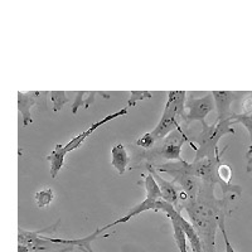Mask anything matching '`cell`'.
Segmentation results:
<instances>
[{
	"mask_svg": "<svg viewBox=\"0 0 252 252\" xmlns=\"http://www.w3.org/2000/svg\"><path fill=\"white\" fill-rule=\"evenodd\" d=\"M216 187L199 182V190L193 202H187L182 209L188 213L189 222L197 232L203 252H217L216 235L217 231L226 227V218L231 215L229 204L235 195H215Z\"/></svg>",
	"mask_w": 252,
	"mask_h": 252,
	"instance_id": "cell-1",
	"label": "cell"
},
{
	"mask_svg": "<svg viewBox=\"0 0 252 252\" xmlns=\"http://www.w3.org/2000/svg\"><path fill=\"white\" fill-rule=\"evenodd\" d=\"M236 131L231 120H216L215 124L208 125L207 123L202 124L201 132L190 139L189 145L195 150V158L193 161L201 160L204 158H213L220 153L218 143L224 135H235Z\"/></svg>",
	"mask_w": 252,
	"mask_h": 252,
	"instance_id": "cell-2",
	"label": "cell"
},
{
	"mask_svg": "<svg viewBox=\"0 0 252 252\" xmlns=\"http://www.w3.org/2000/svg\"><path fill=\"white\" fill-rule=\"evenodd\" d=\"M186 91H169L168 92V100L165 103L163 115L160 121L155 126V129L152 130V135L157 141L163 140L166 135H169L173 130L181 127L179 119L184 120L186 116Z\"/></svg>",
	"mask_w": 252,
	"mask_h": 252,
	"instance_id": "cell-3",
	"label": "cell"
},
{
	"mask_svg": "<svg viewBox=\"0 0 252 252\" xmlns=\"http://www.w3.org/2000/svg\"><path fill=\"white\" fill-rule=\"evenodd\" d=\"M186 143H190L187 132L184 131L183 126L173 130L169 135L161 140V144L157 148H153L150 150H146L143 157L148 160V163L155 159H164L166 161H178L183 160L182 158V148Z\"/></svg>",
	"mask_w": 252,
	"mask_h": 252,
	"instance_id": "cell-4",
	"label": "cell"
},
{
	"mask_svg": "<svg viewBox=\"0 0 252 252\" xmlns=\"http://www.w3.org/2000/svg\"><path fill=\"white\" fill-rule=\"evenodd\" d=\"M184 107H186V116L183 121L187 126L193 121H199L201 124H204L207 116L215 110L212 94H206L203 97L187 96Z\"/></svg>",
	"mask_w": 252,
	"mask_h": 252,
	"instance_id": "cell-5",
	"label": "cell"
},
{
	"mask_svg": "<svg viewBox=\"0 0 252 252\" xmlns=\"http://www.w3.org/2000/svg\"><path fill=\"white\" fill-rule=\"evenodd\" d=\"M141 168H145V169L154 177L158 187L160 189L163 201H165L166 203L172 204L177 211L181 212V189H179V187H178L174 182L165 181V179L154 169V166H153L152 163H145L144 166H141Z\"/></svg>",
	"mask_w": 252,
	"mask_h": 252,
	"instance_id": "cell-6",
	"label": "cell"
},
{
	"mask_svg": "<svg viewBox=\"0 0 252 252\" xmlns=\"http://www.w3.org/2000/svg\"><path fill=\"white\" fill-rule=\"evenodd\" d=\"M215 101V109L217 110V120H226L232 115L231 106L235 101L244 98L247 92L241 91H212L211 92Z\"/></svg>",
	"mask_w": 252,
	"mask_h": 252,
	"instance_id": "cell-7",
	"label": "cell"
},
{
	"mask_svg": "<svg viewBox=\"0 0 252 252\" xmlns=\"http://www.w3.org/2000/svg\"><path fill=\"white\" fill-rule=\"evenodd\" d=\"M129 114V111H127V107H124V109H120L118 110L116 112H114V114H110L107 115V116H105L103 119H101V120H98L97 123H94L91 126H90L89 129L85 130V131H82L81 134H78L77 136H75L73 139H71V140L68 141V143L66 144V145H63V149H64V152H66V154H68V153L71 152H75V150H77L78 148H80L81 145L83 144V141L86 140L87 138H89L90 135L94 134L96 130L100 127V126L105 125V124L110 123V121L115 120V119L120 118V116H126V115Z\"/></svg>",
	"mask_w": 252,
	"mask_h": 252,
	"instance_id": "cell-8",
	"label": "cell"
},
{
	"mask_svg": "<svg viewBox=\"0 0 252 252\" xmlns=\"http://www.w3.org/2000/svg\"><path fill=\"white\" fill-rule=\"evenodd\" d=\"M42 92L39 91H29V92H22L18 91V111L20 112L22 118H23V126L31 125L33 123L32 119V107L37 103L38 97L40 96Z\"/></svg>",
	"mask_w": 252,
	"mask_h": 252,
	"instance_id": "cell-9",
	"label": "cell"
},
{
	"mask_svg": "<svg viewBox=\"0 0 252 252\" xmlns=\"http://www.w3.org/2000/svg\"><path fill=\"white\" fill-rule=\"evenodd\" d=\"M129 154L124 144H116L111 148V164L119 174H124L129 166Z\"/></svg>",
	"mask_w": 252,
	"mask_h": 252,
	"instance_id": "cell-10",
	"label": "cell"
},
{
	"mask_svg": "<svg viewBox=\"0 0 252 252\" xmlns=\"http://www.w3.org/2000/svg\"><path fill=\"white\" fill-rule=\"evenodd\" d=\"M174 211H175L174 207H173L172 204H169V206L166 207L164 215L169 218L170 222H172L173 232H174V241H175V245H177L178 250H179V252H188V241H187V237H186V235H184L182 227L179 226V223L177 222V220L174 218V216H173Z\"/></svg>",
	"mask_w": 252,
	"mask_h": 252,
	"instance_id": "cell-11",
	"label": "cell"
},
{
	"mask_svg": "<svg viewBox=\"0 0 252 252\" xmlns=\"http://www.w3.org/2000/svg\"><path fill=\"white\" fill-rule=\"evenodd\" d=\"M66 152L63 149L62 144H57L55 146V149L51 154L47 157V160L49 161L51 166H49V174H51L52 179L57 178L58 173L61 172L63 166H64V159H66Z\"/></svg>",
	"mask_w": 252,
	"mask_h": 252,
	"instance_id": "cell-12",
	"label": "cell"
},
{
	"mask_svg": "<svg viewBox=\"0 0 252 252\" xmlns=\"http://www.w3.org/2000/svg\"><path fill=\"white\" fill-rule=\"evenodd\" d=\"M141 177H143L144 179V187H145L146 190L145 197L154 198V199H163V198H161L160 189L158 187L154 177H153L149 172L145 173V174H141Z\"/></svg>",
	"mask_w": 252,
	"mask_h": 252,
	"instance_id": "cell-13",
	"label": "cell"
},
{
	"mask_svg": "<svg viewBox=\"0 0 252 252\" xmlns=\"http://www.w3.org/2000/svg\"><path fill=\"white\" fill-rule=\"evenodd\" d=\"M229 120L232 123V125H236V124H241V125L245 126V129L249 131L250 135V140H251L252 145V112L250 114H235L232 112V115L229 116Z\"/></svg>",
	"mask_w": 252,
	"mask_h": 252,
	"instance_id": "cell-14",
	"label": "cell"
},
{
	"mask_svg": "<svg viewBox=\"0 0 252 252\" xmlns=\"http://www.w3.org/2000/svg\"><path fill=\"white\" fill-rule=\"evenodd\" d=\"M34 199L38 208H44V207L49 206L52 203V201L55 199V193H53L52 188H44L42 190H39V192L35 193Z\"/></svg>",
	"mask_w": 252,
	"mask_h": 252,
	"instance_id": "cell-15",
	"label": "cell"
},
{
	"mask_svg": "<svg viewBox=\"0 0 252 252\" xmlns=\"http://www.w3.org/2000/svg\"><path fill=\"white\" fill-rule=\"evenodd\" d=\"M51 101L52 105H53V111L60 112L63 109V106L66 105L69 101V98L67 97V94L64 91H51Z\"/></svg>",
	"mask_w": 252,
	"mask_h": 252,
	"instance_id": "cell-16",
	"label": "cell"
},
{
	"mask_svg": "<svg viewBox=\"0 0 252 252\" xmlns=\"http://www.w3.org/2000/svg\"><path fill=\"white\" fill-rule=\"evenodd\" d=\"M153 97V94L150 91H130L129 100L126 107H134L138 105V102L144 100H150Z\"/></svg>",
	"mask_w": 252,
	"mask_h": 252,
	"instance_id": "cell-17",
	"label": "cell"
},
{
	"mask_svg": "<svg viewBox=\"0 0 252 252\" xmlns=\"http://www.w3.org/2000/svg\"><path fill=\"white\" fill-rule=\"evenodd\" d=\"M157 143V140L154 139V136L152 135V131L145 132L143 136L138 139V140L135 141V145L139 146V148H143L145 150H150L154 148V144Z\"/></svg>",
	"mask_w": 252,
	"mask_h": 252,
	"instance_id": "cell-18",
	"label": "cell"
},
{
	"mask_svg": "<svg viewBox=\"0 0 252 252\" xmlns=\"http://www.w3.org/2000/svg\"><path fill=\"white\" fill-rule=\"evenodd\" d=\"M252 112V92H247L242 101V112L241 114H250Z\"/></svg>",
	"mask_w": 252,
	"mask_h": 252,
	"instance_id": "cell-19",
	"label": "cell"
},
{
	"mask_svg": "<svg viewBox=\"0 0 252 252\" xmlns=\"http://www.w3.org/2000/svg\"><path fill=\"white\" fill-rule=\"evenodd\" d=\"M220 232H222V236H223V240H224V246H226V252H236L235 249H233L232 244L229 242L228 240V235H227V231H226V227L220 229Z\"/></svg>",
	"mask_w": 252,
	"mask_h": 252,
	"instance_id": "cell-20",
	"label": "cell"
},
{
	"mask_svg": "<svg viewBox=\"0 0 252 252\" xmlns=\"http://www.w3.org/2000/svg\"><path fill=\"white\" fill-rule=\"evenodd\" d=\"M246 158H247V173H251L252 172V145H250L249 150L246 153Z\"/></svg>",
	"mask_w": 252,
	"mask_h": 252,
	"instance_id": "cell-21",
	"label": "cell"
},
{
	"mask_svg": "<svg viewBox=\"0 0 252 252\" xmlns=\"http://www.w3.org/2000/svg\"><path fill=\"white\" fill-rule=\"evenodd\" d=\"M80 251H83V252H94V250H92L91 245H89V246H86V247H83V249H81Z\"/></svg>",
	"mask_w": 252,
	"mask_h": 252,
	"instance_id": "cell-22",
	"label": "cell"
}]
</instances>
